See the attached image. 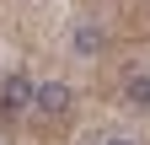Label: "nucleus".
<instances>
[{
	"instance_id": "1",
	"label": "nucleus",
	"mask_w": 150,
	"mask_h": 145,
	"mask_svg": "<svg viewBox=\"0 0 150 145\" xmlns=\"http://www.w3.org/2000/svg\"><path fill=\"white\" fill-rule=\"evenodd\" d=\"M27 107H32V81L22 70H11L0 81V113H27Z\"/></svg>"
},
{
	"instance_id": "2",
	"label": "nucleus",
	"mask_w": 150,
	"mask_h": 145,
	"mask_svg": "<svg viewBox=\"0 0 150 145\" xmlns=\"http://www.w3.org/2000/svg\"><path fill=\"white\" fill-rule=\"evenodd\" d=\"M32 107H38V113H48V118H59L64 107H70V86H64V81H43V86H32Z\"/></svg>"
},
{
	"instance_id": "3",
	"label": "nucleus",
	"mask_w": 150,
	"mask_h": 145,
	"mask_svg": "<svg viewBox=\"0 0 150 145\" xmlns=\"http://www.w3.org/2000/svg\"><path fill=\"white\" fill-rule=\"evenodd\" d=\"M70 43H75V54H81V59H97V54L107 48V38H102V27H97V22H75Z\"/></svg>"
},
{
	"instance_id": "4",
	"label": "nucleus",
	"mask_w": 150,
	"mask_h": 145,
	"mask_svg": "<svg viewBox=\"0 0 150 145\" xmlns=\"http://www.w3.org/2000/svg\"><path fill=\"white\" fill-rule=\"evenodd\" d=\"M123 107H134V113L150 107V75H129L123 81Z\"/></svg>"
},
{
	"instance_id": "5",
	"label": "nucleus",
	"mask_w": 150,
	"mask_h": 145,
	"mask_svg": "<svg viewBox=\"0 0 150 145\" xmlns=\"http://www.w3.org/2000/svg\"><path fill=\"white\" fill-rule=\"evenodd\" d=\"M102 145H139V140H129V134H112V140H102Z\"/></svg>"
}]
</instances>
